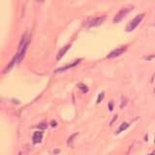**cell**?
I'll return each mask as SVG.
<instances>
[{
  "mask_svg": "<svg viewBox=\"0 0 155 155\" xmlns=\"http://www.w3.org/2000/svg\"><path fill=\"white\" fill-rule=\"evenodd\" d=\"M29 43H30V38L29 37H27L26 34H24V35L22 36L21 44H19V51H18V53H17L16 56H15L18 63H19L22 59H24V57L25 55V53H26V51L28 48V46H29Z\"/></svg>",
  "mask_w": 155,
  "mask_h": 155,
  "instance_id": "obj_1",
  "label": "cell"
},
{
  "mask_svg": "<svg viewBox=\"0 0 155 155\" xmlns=\"http://www.w3.org/2000/svg\"><path fill=\"white\" fill-rule=\"evenodd\" d=\"M145 13L137 15L133 19H132V21H129V24H127V26H126V31H127V32H131V31H133L135 28H137L138 25L142 22L143 18H145Z\"/></svg>",
  "mask_w": 155,
  "mask_h": 155,
  "instance_id": "obj_2",
  "label": "cell"
},
{
  "mask_svg": "<svg viewBox=\"0 0 155 155\" xmlns=\"http://www.w3.org/2000/svg\"><path fill=\"white\" fill-rule=\"evenodd\" d=\"M134 9V7L133 6H128V7H125V8H122L121 10L119 11L118 13L116 14V16H114V18H113V22L114 24H118L119 21H121L123 19L125 18L126 16L128 15L129 13L131 12L132 10Z\"/></svg>",
  "mask_w": 155,
  "mask_h": 155,
  "instance_id": "obj_3",
  "label": "cell"
},
{
  "mask_svg": "<svg viewBox=\"0 0 155 155\" xmlns=\"http://www.w3.org/2000/svg\"><path fill=\"white\" fill-rule=\"evenodd\" d=\"M126 51H127V46H122V47L117 48L116 50L111 51V53L107 55V58L111 59V58H114V57H117V56L121 55L122 53H124Z\"/></svg>",
  "mask_w": 155,
  "mask_h": 155,
  "instance_id": "obj_4",
  "label": "cell"
},
{
  "mask_svg": "<svg viewBox=\"0 0 155 155\" xmlns=\"http://www.w3.org/2000/svg\"><path fill=\"white\" fill-rule=\"evenodd\" d=\"M105 19H106V16L97 17V18H94L93 19H91V21L88 22V25H87V26L89 27V28L97 27V26H99V25H101L103 22L105 21Z\"/></svg>",
  "mask_w": 155,
  "mask_h": 155,
  "instance_id": "obj_5",
  "label": "cell"
},
{
  "mask_svg": "<svg viewBox=\"0 0 155 155\" xmlns=\"http://www.w3.org/2000/svg\"><path fill=\"white\" fill-rule=\"evenodd\" d=\"M81 61H82V58L75 60V61H73L72 63H70V64H67V65L63 66V67L58 68V69H57V70L55 71V73H59V72H64V71H66V70H69V69H71V68H74L75 66H77Z\"/></svg>",
  "mask_w": 155,
  "mask_h": 155,
  "instance_id": "obj_6",
  "label": "cell"
},
{
  "mask_svg": "<svg viewBox=\"0 0 155 155\" xmlns=\"http://www.w3.org/2000/svg\"><path fill=\"white\" fill-rule=\"evenodd\" d=\"M70 48H71V44H67L66 46H64V47H63L61 50L59 51V53H58V54H57V56H56V59H57V60H60V59H61L62 57L65 55V53H67L68 50H69Z\"/></svg>",
  "mask_w": 155,
  "mask_h": 155,
  "instance_id": "obj_7",
  "label": "cell"
},
{
  "mask_svg": "<svg viewBox=\"0 0 155 155\" xmlns=\"http://www.w3.org/2000/svg\"><path fill=\"white\" fill-rule=\"evenodd\" d=\"M42 138H43V132H40V131H37L35 133L33 134V143H38L42 140Z\"/></svg>",
  "mask_w": 155,
  "mask_h": 155,
  "instance_id": "obj_8",
  "label": "cell"
},
{
  "mask_svg": "<svg viewBox=\"0 0 155 155\" xmlns=\"http://www.w3.org/2000/svg\"><path fill=\"white\" fill-rule=\"evenodd\" d=\"M129 123H127V122H124V123H122L121 125H120V127L118 128V130H117V132H116V134H119V133H121V132H123L124 130H126L128 127H129Z\"/></svg>",
  "mask_w": 155,
  "mask_h": 155,
  "instance_id": "obj_9",
  "label": "cell"
},
{
  "mask_svg": "<svg viewBox=\"0 0 155 155\" xmlns=\"http://www.w3.org/2000/svg\"><path fill=\"white\" fill-rule=\"evenodd\" d=\"M37 128H38L39 130H46V129L48 128V124L46 122H43V123H41V124H39L38 126H37Z\"/></svg>",
  "mask_w": 155,
  "mask_h": 155,
  "instance_id": "obj_10",
  "label": "cell"
},
{
  "mask_svg": "<svg viewBox=\"0 0 155 155\" xmlns=\"http://www.w3.org/2000/svg\"><path fill=\"white\" fill-rule=\"evenodd\" d=\"M76 136H78V133H75V134H73V135H72L71 137H69V139H68V142H67L68 145H72V142H73V140H74L73 139H74V138L76 137Z\"/></svg>",
  "mask_w": 155,
  "mask_h": 155,
  "instance_id": "obj_11",
  "label": "cell"
},
{
  "mask_svg": "<svg viewBox=\"0 0 155 155\" xmlns=\"http://www.w3.org/2000/svg\"><path fill=\"white\" fill-rule=\"evenodd\" d=\"M79 88H81V89L82 90V92H84V93H86L87 91H88L87 86H85V85H84V84H79Z\"/></svg>",
  "mask_w": 155,
  "mask_h": 155,
  "instance_id": "obj_12",
  "label": "cell"
},
{
  "mask_svg": "<svg viewBox=\"0 0 155 155\" xmlns=\"http://www.w3.org/2000/svg\"><path fill=\"white\" fill-rule=\"evenodd\" d=\"M105 97V92H101V94H99L98 98H97V104H99L100 102H102V100Z\"/></svg>",
  "mask_w": 155,
  "mask_h": 155,
  "instance_id": "obj_13",
  "label": "cell"
},
{
  "mask_svg": "<svg viewBox=\"0 0 155 155\" xmlns=\"http://www.w3.org/2000/svg\"><path fill=\"white\" fill-rule=\"evenodd\" d=\"M153 58H155V54H151V55H146V56H143V59L146 60V61H150Z\"/></svg>",
  "mask_w": 155,
  "mask_h": 155,
  "instance_id": "obj_14",
  "label": "cell"
},
{
  "mask_svg": "<svg viewBox=\"0 0 155 155\" xmlns=\"http://www.w3.org/2000/svg\"><path fill=\"white\" fill-rule=\"evenodd\" d=\"M126 103H127V100H126V98H123L122 97V103H121V105H120V108L123 109V107L126 105Z\"/></svg>",
  "mask_w": 155,
  "mask_h": 155,
  "instance_id": "obj_15",
  "label": "cell"
},
{
  "mask_svg": "<svg viewBox=\"0 0 155 155\" xmlns=\"http://www.w3.org/2000/svg\"><path fill=\"white\" fill-rule=\"evenodd\" d=\"M51 127H55V126L57 125V123H56V121H53H53L51 122Z\"/></svg>",
  "mask_w": 155,
  "mask_h": 155,
  "instance_id": "obj_16",
  "label": "cell"
},
{
  "mask_svg": "<svg viewBox=\"0 0 155 155\" xmlns=\"http://www.w3.org/2000/svg\"><path fill=\"white\" fill-rule=\"evenodd\" d=\"M109 107H110V111H113V103H110Z\"/></svg>",
  "mask_w": 155,
  "mask_h": 155,
  "instance_id": "obj_17",
  "label": "cell"
},
{
  "mask_svg": "<svg viewBox=\"0 0 155 155\" xmlns=\"http://www.w3.org/2000/svg\"><path fill=\"white\" fill-rule=\"evenodd\" d=\"M36 1H37V2H44L45 0H36Z\"/></svg>",
  "mask_w": 155,
  "mask_h": 155,
  "instance_id": "obj_18",
  "label": "cell"
},
{
  "mask_svg": "<svg viewBox=\"0 0 155 155\" xmlns=\"http://www.w3.org/2000/svg\"><path fill=\"white\" fill-rule=\"evenodd\" d=\"M148 155H155V150L152 152V153H150V154H148Z\"/></svg>",
  "mask_w": 155,
  "mask_h": 155,
  "instance_id": "obj_19",
  "label": "cell"
},
{
  "mask_svg": "<svg viewBox=\"0 0 155 155\" xmlns=\"http://www.w3.org/2000/svg\"><path fill=\"white\" fill-rule=\"evenodd\" d=\"M19 155H21V153H19Z\"/></svg>",
  "mask_w": 155,
  "mask_h": 155,
  "instance_id": "obj_20",
  "label": "cell"
},
{
  "mask_svg": "<svg viewBox=\"0 0 155 155\" xmlns=\"http://www.w3.org/2000/svg\"><path fill=\"white\" fill-rule=\"evenodd\" d=\"M154 143H155V140H154Z\"/></svg>",
  "mask_w": 155,
  "mask_h": 155,
  "instance_id": "obj_21",
  "label": "cell"
}]
</instances>
